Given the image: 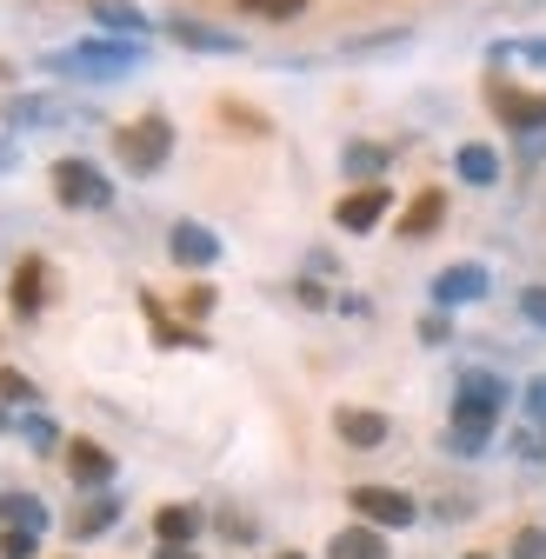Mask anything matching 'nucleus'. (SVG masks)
Wrapping results in <instances>:
<instances>
[{
	"label": "nucleus",
	"instance_id": "nucleus-1",
	"mask_svg": "<svg viewBox=\"0 0 546 559\" xmlns=\"http://www.w3.org/2000/svg\"><path fill=\"white\" fill-rule=\"evenodd\" d=\"M500 406H507V386L480 367H466L460 386H453V427H447V447L453 453H480L500 427Z\"/></svg>",
	"mask_w": 546,
	"mask_h": 559
},
{
	"label": "nucleus",
	"instance_id": "nucleus-2",
	"mask_svg": "<svg viewBox=\"0 0 546 559\" xmlns=\"http://www.w3.org/2000/svg\"><path fill=\"white\" fill-rule=\"evenodd\" d=\"M167 154H174V120H167V114H141V120H127V127L114 133V160H120L127 174H161Z\"/></svg>",
	"mask_w": 546,
	"mask_h": 559
},
{
	"label": "nucleus",
	"instance_id": "nucleus-3",
	"mask_svg": "<svg viewBox=\"0 0 546 559\" xmlns=\"http://www.w3.org/2000/svg\"><path fill=\"white\" fill-rule=\"evenodd\" d=\"M47 67H54V74L120 81V74H133V67H141V47H133V40H81V47H60V53H47Z\"/></svg>",
	"mask_w": 546,
	"mask_h": 559
},
{
	"label": "nucleus",
	"instance_id": "nucleus-4",
	"mask_svg": "<svg viewBox=\"0 0 546 559\" xmlns=\"http://www.w3.org/2000/svg\"><path fill=\"white\" fill-rule=\"evenodd\" d=\"M54 200L60 206H74V214H100V206H114V180L94 167V160H81V154H67V160H54Z\"/></svg>",
	"mask_w": 546,
	"mask_h": 559
},
{
	"label": "nucleus",
	"instance_id": "nucleus-5",
	"mask_svg": "<svg viewBox=\"0 0 546 559\" xmlns=\"http://www.w3.org/2000/svg\"><path fill=\"white\" fill-rule=\"evenodd\" d=\"M487 114L507 127V133H546V87H520V81H487Z\"/></svg>",
	"mask_w": 546,
	"mask_h": 559
},
{
	"label": "nucleus",
	"instance_id": "nucleus-6",
	"mask_svg": "<svg viewBox=\"0 0 546 559\" xmlns=\"http://www.w3.org/2000/svg\"><path fill=\"white\" fill-rule=\"evenodd\" d=\"M347 507H354V520H367V526H414V520H420L414 493H400V486H354Z\"/></svg>",
	"mask_w": 546,
	"mask_h": 559
},
{
	"label": "nucleus",
	"instance_id": "nucleus-7",
	"mask_svg": "<svg viewBox=\"0 0 546 559\" xmlns=\"http://www.w3.org/2000/svg\"><path fill=\"white\" fill-rule=\"evenodd\" d=\"M387 200H393V187H380V180H360L354 193H340V200H333V227H347V234H367V227H380Z\"/></svg>",
	"mask_w": 546,
	"mask_h": 559
},
{
	"label": "nucleus",
	"instance_id": "nucleus-8",
	"mask_svg": "<svg viewBox=\"0 0 546 559\" xmlns=\"http://www.w3.org/2000/svg\"><path fill=\"white\" fill-rule=\"evenodd\" d=\"M47 300H54V266H47L40 253H27V260L14 266V280H8V307H14L21 320H34Z\"/></svg>",
	"mask_w": 546,
	"mask_h": 559
},
{
	"label": "nucleus",
	"instance_id": "nucleus-9",
	"mask_svg": "<svg viewBox=\"0 0 546 559\" xmlns=\"http://www.w3.org/2000/svg\"><path fill=\"white\" fill-rule=\"evenodd\" d=\"M487 294V266L480 260H460V266H440L434 273V307H466Z\"/></svg>",
	"mask_w": 546,
	"mask_h": 559
},
{
	"label": "nucleus",
	"instance_id": "nucleus-10",
	"mask_svg": "<svg viewBox=\"0 0 546 559\" xmlns=\"http://www.w3.org/2000/svg\"><path fill=\"white\" fill-rule=\"evenodd\" d=\"M167 253H174V266H214L221 260V240H214V227H200V221H174Z\"/></svg>",
	"mask_w": 546,
	"mask_h": 559
},
{
	"label": "nucleus",
	"instance_id": "nucleus-11",
	"mask_svg": "<svg viewBox=\"0 0 546 559\" xmlns=\"http://www.w3.org/2000/svg\"><path fill=\"white\" fill-rule=\"evenodd\" d=\"M440 221H447V193H440V187H420L414 200H406V214L393 221V234H400V240H427Z\"/></svg>",
	"mask_w": 546,
	"mask_h": 559
},
{
	"label": "nucleus",
	"instance_id": "nucleus-12",
	"mask_svg": "<svg viewBox=\"0 0 546 559\" xmlns=\"http://www.w3.org/2000/svg\"><path fill=\"white\" fill-rule=\"evenodd\" d=\"M167 34H174L180 47H193V53H240V34L207 27V21H193V14H174V21H167Z\"/></svg>",
	"mask_w": 546,
	"mask_h": 559
},
{
	"label": "nucleus",
	"instance_id": "nucleus-13",
	"mask_svg": "<svg viewBox=\"0 0 546 559\" xmlns=\"http://www.w3.org/2000/svg\"><path fill=\"white\" fill-rule=\"evenodd\" d=\"M67 473H74V486H107L114 479V453L100 440H67Z\"/></svg>",
	"mask_w": 546,
	"mask_h": 559
},
{
	"label": "nucleus",
	"instance_id": "nucleus-14",
	"mask_svg": "<svg viewBox=\"0 0 546 559\" xmlns=\"http://www.w3.org/2000/svg\"><path fill=\"white\" fill-rule=\"evenodd\" d=\"M333 433L347 440V447H387V413H367V406H340L333 413Z\"/></svg>",
	"mask_w": 546,
	"mask_h": 559
},
{
	"label": "nucleus",
	"instance_id": "nucleus-15",
	"mask_svg": "<svg viewBox=\"0 0 546 559\" xmlns=\"http://www.w3.org/2000/svg\"><path fill=\"white\" fill-rule=\"evenodd\" d=\"M327 559H387V539H380V526H340L333 539H327Z\"/></svg>",
	"mask_w": 546,
	"mask_h": 559
},
{
	"label": "nucleus",
	"instance_id": "nucleus-16",
	"mask_svg": "<svg viewBox=\"0 0 546 559\" xmlns=\"http://www.w3.org/2000/svg\"><path fill=\"white\" fill-rule=\"evenodd\" d=\"M114 520H120V500L94 493L87 507H74V513H67V539H100V533H107Z\"/></svg>",
	"mask_w": 546,
	"mask_h": 559
},
{
	"label": "nucleus",
	"instance_id": "nucleus-17",
	"mask_svg": "<svg viewBox=\"0 0 546 559\" xmlns=\"http://www.w3.org/2000/svg\"><path fill=\"white\" fill-rule=\"evenodd\" d=\"M214 114H221V127H227V133H240V140H266V133H273V120H266L260 107L234 100V94H221V100H214Z\"/></svg>",
	"mask_w": 546,
	"mask_h": 559
},
{
	"label": "nucleus",
	"instance_id": "nucleus-18",
	"mask_svg": "<svg viewBox=\"0 0 546 559\" xmlns=\"http://www.w3.org/2000/svg\"><path fill=\"white\" fill-rule=\"evenodd\" d=\"M453 174H460L466 187H494V180H500V154L473 140V147H460V154H453Z\"/></svg>",
	"mask_w": 546,
	"mask_h": 559
},
{
	"label": "nucleus",
	"instance_id": "nucleus-19",
	"mask_svg": "<svg viewBox=\"0 0 546 559\" xmlns=\"http://www.w3.org/2000/svg\"><path fill=\"white\" fill-rule=\"evenodd\" d=\"M141 313H147V326H154V340H161V346H207V340H200V326L167 320V307H161L154 294H141Z\"/></svg>",
	"mask_w": 546,
	"mask_h": 559
},
{
	"label": "nucleus",
	"instance_id": "nucleus-20",
	"mask_svg": "<svg viewBox=\"0 0 546 559\" xmlns=\"http://www.w3.org/2000/svg\"><path fill=\"white\" fill-rule=\"evenodd\" d=\"M154 533H161L167 546H187V539L200 533V507H180V500L161 507V513H154Z\"/></svg>",
	"mask_w": 546,
	"mask_h": 559
},
{
	"label": "nucleus",
	"instance_id": "nucleus-21",
	"mask_svg": "<svg viewBox=\"0 0 546 559\" xmlns=\"http://www.w3.org/2000/svg\"><path fill=\"white\" fill-rule=\"evenodd\" d=\"M94 21L107 34H147V14L133 8V0H94Z\"/></svg>",
	"mask_w": 546,
	"mask_h": 559
},
{
	"label": "nucleus",
	"instance_id": "nucleus-22",
	"mask_svg": "<svg viewBox=\"0 0 546 559\" xmlns=\"http://www.w3.org/2000/svg\"><path fill=\"white\" fill-rule=\"evenodd\" d=\"M0 520L8 526H27V533H47V507L34 493H0Z\"/></svg>",
	"mask_w": 546,
	"mask_h": 559
},
{
	"label": "nucleus",
	"instance_id": "nucleus-23",
	"mask_svg": "<svg viewBox=\"0 0 546 559\" xmlns=\"http://www.w3.org/2000/svg\"><path fill=\"white\" fill-rule=\"evenodd\" d=\"M234 8L253 21H294V14H307V0H234Z\"/></svg>",
	"mask_w": 546,
	"mask_h": 559
},
{
	"label": "nucleus",
	"instance_id": "nucleus-24",
	"mask_svg": "<svg viewBox=\"0 0 546 559\" xmlns=\"http://www.w3.org/2000/svg\"><path fill=\"white\" fill-rule=\"evenodd\" d=\"M0 559H40V533L8 526V533H0Z\"/></svg>",
	"mask_w": 546,
	"mask_h": 559
},
{
	"label": "nucleus",
	"instance_id": "nucleus-25",
	"mask_svg": "<svg viewBox=\"0 0 546 559\" xmlns=\"http://www.w3.org/2000/svg\"><path fill=\"white\" fill-rule=\"evenodd\" d=\"M0 400H14V406H34L40 393H34V380H27L21 367H0Z\"/></svg>",
	"mask_w": 546,
	"mask_h": 559
},
{
	"label": "nucleus",
	"instance_id": "nucleus-26",
	"mask_svg": "<svg viewBox=\"0 0 546 559\" xmlns=\"http://www.w3.org/2000/svg\"><path fill=\"white\" fill-rule=\"evenodd\" d=\"M21 440H27V447H40V453H47V447H60L54 419H40V413H27V419H21Z\"/></svg>",
	"mask_w": 546,
	"mask_h": 559
},
{
	"label": "nucleus",
	"instance_id": "nucleus-27",
	"mask_svg": "<svg viewBox=\"0 0 546 559\" xmlns=\"http://www.w3.org/2000/svg\"><path fill=\"white\" fill-rule=\"evenodd\" d=\"M380 167H387V147H347V174H367L373 180Z\"/></svg>",
	"mask_w": 546,
	"mask_h": 559
},
{
	"label": "nucleus",
	"instance_id": "nucleus-28",
	"mask_svg": "<svg viewBox=\"0 0 546 559\" xmlns=\"http://www.w3.org/2000/svg\"><path fill=\"white\" fill-rule=\"evenodd\" d=\"M513 559H546V533L539 526H520L513 533Z\"/></svg>",
	"mask_w": 546,
	"mask_h": 559
},
{
	"label": "nucleus",
	"instance_id": "nucleus-29",
	"mask_svg": "<svg viewBox=\"0 0 546 559\" xmlns=\"http://www.w3.org/2000/svg\"><path fill=\"white\" fill-rule=\"evenodd\" d=\"M180 313H187V320H207V313H214V287H187V294H180Z\"/></svg>",
	"mask_w": 546,
	"mask_h": 559
},
{
	"label": "nucleus",
	"instance_id": "nucleus-30",
	"mask_svg": "<svg viewBox=\"0 0 546 559\" xmlns=\"http://www.w3.org/2000/svg\"><path fill=\"white\" fill-rule=\"evenodd\" d=\"M520 313H526V320L546 333V287H526V294H520Z\"/></svg>",
	"mask_w": 546,
	"mask_h": 559
},
{
	"label": "nucleus",
	"instance_id": "nucleus-31",
	"mask_svg": "<svg viewBox=\"0 0 546 559\" xmlns=\"http://www.w3.org/2000/svg\"><path fill=\"white\" fill-rule=\"evenodd\" d=\"M526 419H533V427H546V373L526 386Z\"/></svg>",
	"mask_w": 546,
	"mask_h": 559
},
{
	"label": "nucleus",
	"instance_id": "nucleus-32",
	"mask_svg": "<svg viewBox=\"0 0 546 559\" xmlns=\"http://www.w3.org/2000/svg\"><path fill=\"white\" fill-rule=\"evenodd\" d=\"M513 453H520V460H546V440L526 427V433H513Z\"/></svg>",
	"mask_w": 546,
	"mask_h": 559
},
{
	"label": "nucleus",
	"instance_id": "nucleus-33",
	"mask_svg": "<svg viewBox=\"0 0 546 559\" xmlns=\"http://www.w3.org/2000/svg\"><path fill=\"white\" fill-rule=\"evenodd\" d=\"M221 533H227V539H253V520H247V513H221Z\"/></svg>",
	"mask_w": 546,
	"mask_h": 559
},
{
	"label": "nucleus",
	"instance_id": "nucleus-34",
	"mask_svg": "<svg viewBox=\"0 0 546 559\" xmlns=\"http://www.w3.org/2000/svg\"><path fill=\"white\" fill-rule=\"evenodd\" d=\"M154 559H193V552H187V546H167V539H161V552H154Z\"/></svg>",
	"mask_w": 546,
	"mask_h": 559
},
{
	"label": "nucleus",
	"instance_id": "nucleus-35",
	"mask_svg": "<svg viewBox=\"0 0 546 559\" xmlns=\"http://www.w3.org/2000/svg\"><path fill=\"white\" fill-rule=\"evenodd\" d=\"M281 559H307V552H281Z\"/></svg>",
	"mask_w": 546,
	"mask_h": 559
},
{
	"label": "nucleus",
	"instance_id": "nucleus-36",
	"mask_svg": "<svg viewBox=\"0 0 546 559\" xmlns=\"http://www.w3.org/2000/svg\"><path fill=\"white\" fill-rule=\"evenodd\" d=\"M0 433H8V413H0Z\"/></svg>",
	"mask_w": 546,
	"mask_h": 559
},
{
	"label": "nucleus",
	"instance_id": "nucleus-37",
	"mask_svg": "<svg viewBox=\"0 0 546 559\" xmlns=\"http://www.w3.org/2000/svg\"><path fill=\"white\" fill-rule=\"evenodd\" d=\"M466 559H487V552H466Z\"/></svg>",
	"mask_w": 546,
	"mask_h": 559
}]
</instances>
